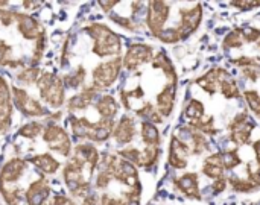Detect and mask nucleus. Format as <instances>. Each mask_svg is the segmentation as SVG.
<instances>
[{
  "instance_id": "nucleus-1",
  "label": "nucleus",
  "mask_w": 260,
  "mask_h": 205,
  "mask_svg": "<svg viewBox=\"0 0 260 205\" xmlns=\"http://www.w3.org/2000/svg\"><path fill=\"white\" fill-rule=\"evenodd\" d=\"M46 50V29L30 14L0 8V67H35Z\"/></svg>"
},
{
  "instance_id": "nucleus-18",
  "label": "nucleus",
  "mask_w": 260,
  "mask_h": 205,
  "mask_svg": "<svg viewBox=\"0 0 260 205\" xmlns=\"http://www.w3.org/2000/svg\"><path fill=\"white\" fill-rule=\"evenodd\" d=\"M219 88H221V93L224 94V97H227V99L239 97V87H238L236 81H235L232 76L225 78V79L219 84Z\"/></svg>"
},
{
  "instance_id": "nucleus-30",
  "label": "nucleus",
  "mask_w": 260,
  "mask_h": 205,
  "mask_svg": "<svg viewBox=\"0 0 260 205\" xmlns=\"http://www.w3.org/2000/svg\"><path fill=\"white\" fill-rule=\"evenodd\" d=\"M257 46H259V49H260V40H259V41H257Z\"/></svg>"
},
{
  "instance_id": "nucleus-2",
  "label": "nucleus",
  "mask_w": 260,
  "mask_h": 205,
  "mask_svg": "<svg viewBox=\"0 0 260 205\" xmlns=\"http://www.w3.org/2000/svg\"><path fill=\"white\" fill-rule=\"evenodd\" d=\"M72 152L62 169V180L72 196L85 198L91 193V180L99 166L101 155L93 143L76 145Z\"/></svg>"
},
{
  "instance_id": "nucleus-8",
  "label": "nucleus",
  "mask_w": 260,
  "mask_h": 205,
  "mask_svg": "<svg viewBox=\"0 0 260 205\" xmlns=\"http://www.w3.org/2000/svg\"><path fill=\"white\" fill-rule=\"evenodd\" d=\"M12 91V104L14 108H17L24 117L27 119H37V117H50V110L43 107L41 102L30 96L24 88H20L17 85L11 87Z\"/></svg>"
},
{
  "instance_id": "nucleus-20",
  "label": "nucleus",
  "mask_w": 260,
  "mask_h": 205,
  "mask_svg": "<svg viewBox=\"0 0 260 205\" xmlns=\"http://www.w3.org/2000/svg\"><path fill=\"white\" fill-rule=\"evenodd\" d=\"M244 46V38H242V29H235L230 32L225 40H224V47L225 49H241Z\"/></svg>"
},
{
  "instance_id": "nucleus-9",
  "label": "nucleus",
  "mask_w": 260,
  "mask_h": 205,
  "mask_svg": "<svg viewBox=\"0 0 260 205\" xmlns=\"http://www.w3.org/2000/svg\"><path fill=\"white\" fill-rule=\"evenodd\" d=\"M154 49L148 44H133L128 47L125 56L122 58L123 69L126 72H137L142 65L152 62L154 59Z\"/></svg>"
},
{
  "instance_id": "nucleus-14",
  "label": "nucleus",
  "mask_w": 260,
  "mask_h": 205,
  "mask_svg": "<svg viewBox=\"0 0 260 205\" xmlns=\"http://www.w3.org/2000/svg\"><path fill=\"white\" fill-rule=\"evenodd\" d=\"M27 161H29L40 174H43L44 177H46V175H53V174H56V172L59 170V167H61V163H59L55 157H52L49 152H46V154H38V155H34V157H29Z\"/></svg>"
},
{
  "instance_id": "nucleus-23",
  "label": "nucleus",
  "mask_w": 260,
  "mask_h": 205,
  "mask_svg": "<svg viewBox=\"0 0 260 205\" xmlns=\"http://www.w3.org/2000/svg\"><path fill=\"white\" fill-rule=\"evenodd\" d=\"M227 181H230V183H232V186H233V189H235L236 192H239V193H247V192H253V190H256V189H257V187H256L253 183H250L248 180L230 178V180H227Z\"/></svg>"
},
{
  "instance_id": "nucleus-4",
  "label": "nucleus",
  "mask_w": 260,
  "mask_h": 205,
  "mask_svg": "<svg viewBox=\"0 0 260 205\" xmlns=\"http://www.w3.org/2000/svg\"><path fill=\"white\" fill-rule=\"evenodd\" d=\"M85 32L93 41L91 52L98 55V58L105 59L110 56H120L122 52V40L120 37L113 32L107 24L104 23H93L85 27Z\"/></svg>"
},
{
  "instance_id": "nucleus-5",
  "label": "nucleus",
  "mask_w": 260,
  "mask_h": 205,
  "mask_svg": "<svg viewBox=\"0 0 260 205\" xmlns=\"http://www.w3.org/2000/svg\"><path fill=\"white\" fill-rule=\"evenodd\" d=\"M35 84H37L40 100L46 102L49 110L61 108V105L64 104V90H66L61 76L52 72H46L40 75Z\"/></svg>"
},
{
  "instance_id": "nucleus-11",
  "label": "nucleus",
  "mask_w": 260,
  "mask_h": 205,
  "mask_svg": "<svg viewBox=\"0 0 260 205\" xmlns=\"http://www.w3.org/2000/svg\"><path fill=\"white\" fill-rule=\"evenodd\" d=\"M254 122L253 119L250 117L248 113H239L235 120L230 123L229 126V131H230V139L233 143L239 145V146H244V145H248L250 139H251V132L254 129Z\"/></svg>"
},
{
  "instance_id": "nucleus-17",
  "label": "nucleus",
  "mask_w": 260,
  "mask_h": 205,
  "mask_svg": "<svg viewBox=\"0 0 260 205\" xmlns=\"http://www.w3.org/2000/svg\"><path fill=\"white\" fill-rule=\"evenodd\" d=\"M140 135H142V142L145 143V146L160 148V132L154 123L142 122L140 123Z\"/></svg>"
},
{
  "instance_id": "nucleus-27",
  "label": "nucleus",
  "mask_w": 260,
  "mask_h": 205,
  "mask_svg": "<svg viewBox=\"0 0 260 205\" xmlns=\"http://www.w3.org/2000/svg\"><path fill=\"white\" fill-rule=\"evenodd\" d=\"M225 187H227V178L225 177L224 178H219V180H215L213 181V186H212V189H213L215 193H222L225 190Z\"/></svg>"
},
{
  "instance_id": "nucleus-13",
  "label": "nucleus",
  "mask_w": 260,
  "mask_h": 205,
  "mask_svg": "<svg viewBox=\"0 0 260 205\" xmlns=\"http://www.w3.org/2000/svg\"><path fill=\"white\" fill-rule=\"evenodd\" d=\"M190 154V148L189 145H186L181 139H178L177 135L172 137L171 140V148H169V164L174 169H186L189 164V157Z\"/></svg>"
},
{
  "instance_id": "nucleus-26",
  "label": "nucleus",
  "mask_w": 260,
  "mask_h": 205,
  "mask_svg": "<svg viewBox=\"0 0 260 205\" xmlns=\"http://www.w3.org/2000/svg\"><path fill=\"white\" fill-rule=\"evenodd\" d=\"M46 205H76L73 199H70L66 195H56L50 199V202H47Z\"/></svg>"
},
{
  "instance_id": "nucleus-3",
  "label": "nucleus",
  "mask_w": 260,
  "mask_h": 205,
  "mask_svg": "<svg viewBox=\"0 0 260 205\" xmlns=\"http://www.w3.org/2000/svg\"><path fill=\"white\" fill-rule=\"evenodd\" d=\"M44 177L26 158L14 157L0 169V195L6 205H24V195L30 184Z\"/></svg>"
},
{
  "instance_id": "nucleus-24",
  "label": "nucleus",
  "mask_w": 260,
  "mask_h": 205,
  "mask_svg": "<svg viewBox=\"0 0 260 205\" xmlns=\"http://www.w3.org/2000/svg\"><path fill=\"white\" fill-rule=\"evenodd\" d=\"M203 174L209 178H212L213 181L215 180H219V178H224V169L222 167H216V166H210V164H203Z\"/></svg>"
},
{
  "instance_id": "nucleus-22",
  "label": "nucleus",
  "mask_w": 260,
  "mask_h": 205,
  "mask_svg": "<svg viewBox=\"0 0 260 205\" xmlns=\"http://www.w3.org/2000/svg\"><path fill=\"white\" fill-rule=\"evenodd\" d=\"M244 96H245V100H247V104H248V107H250V110H251V113L260 119V94L257 91H254V90H250V91H245L244 93Z\"/></svg>"
},
{
  "instance_id": "nucleus-10",
  "label": "nucleus",
  "mask_w": 260,
  "mask_h": 205,
  "mask_svg": "<svg viewBox=\"0 0 260 205\" xmlns=\"http://www.w3.org/2000/svg\"><path fill=\"white\" fill-rule=\"evenodd\" d=\"M171 3L166 2H151L148 3V12H146V24L151 30V33L157 38L160 32L165 29V24L171 14Z\"/></svg>"
},
{
  "instance_id": "nucleus-6",
  "label": "nucleus",
  "mask_w": 260,
  "mask_h": 205,
  "mask_svg": "<svg viewBox=\"0 0 260 205\" xmlns=\"http://www.w3.org/2000/svg\"><path fill=\"white\" fill-rule=\"evenodd\" d=\"M123 69L122 64V56L113 58V59H105L99 62L94 70H93V81L90 85L84 87L93 91H104L105 88L111 87L120 76V72Z\"/></svg>"
},
{
  "instance_id": "nucleus-15",
  "label": "nucleus",
  "mask_w": 260,
  "mask_h": 205,
  "mask_svg": "<svg viewBox=\"0 0 260 205\" xmlns=\"http://www.w3.org/2000/svg\"><path fill=\"white\" fill-rule=\"evenodd\" d=\"M175 186L180 192H183L187 198L190 199H201V192H200V181L197 174H186L175 180Z\"/></svg>"
},
{
  "instance_id": "nucleus-29",
  "label": "nucleus",
  "mask_w": 260,
  "mask_h": 205,
  "mask_svg": "<svg viewBox=\"0 0 260 205\" xmlns=\"http://www.w3.org/2000/svg\"><path fill=\"white\" fill-rule=\"evenodd\" d=\"M253 148H254V152H256V161H257V166L260 167V140H257V142L253 145Z\"/></svg>"
},
{
  "instance_id": "nucleus-25",
  "label": "nucleus",
  "mask_w": 260,
  "mask_h": 205,
  "mask_svg": "<svg viewBox=\"0 0 260 205\" xmlns=\"http://www.w3.org/2000/svg\"><path fill=\"white\" fill-rule=\"evenodd\" d=\"M242 38H244V43H256L260 40V29L256 27H247V29H242Z\"/></svg>"
},
{
  "instance_id": "nucleus-21",
  "label": "nucleus",
  "mask_w": 260,
  "mask_h": 205,
  "mask_svg": "<svg viewBox=\"0 0 260 205\" xmlns=\"http://www.w3.org/2000/svg\"><path fill=\"white\" fill-rule=\"evenodd\" d=\"M239 164H242V160L238 154V151H227L222 154V166L224 170H232L235 167H238Z\"/></svg>"
},
{
  "instance_id": "nucleus-16",
  "label": "nucleus",
  "mask_w": 260,
  "mask_h": 205,
  "mask_svg": "<svg viewBox=\"0 0 260 205\" xmlns=\"http://www.w3.org/2000/svg\"><path fill=\"white\" fill-rule=\"evenodd\" d=\"M229 76H230V75H229L225 70H222V69H213V70L207 72L203 78L198 79V85H200L203 90H206L209 94H215V93L218 91L219 84H221L225 78H229Z\"/></svg>"
},
{
  "instance_id": "nucleus-12",
  "label": "nucleus",
  "mask_w": 260,
  "mask_h": 205,
  "mask_svg": "<svg viewBox=\"0 0 260 205\" xmlns=\"http://www.w3.org/2000/svg\"><path fill=\"white\" fill-rule=\"evenodd\" d=\"M137 129H136V120L129 116H123L114 126L113 139L119 146H129L133 140L136 139Z\"/></svg>"
},
{
  "instance_id": "nucleus-28",
  "label": "nucleus",
  "mask_w": 260,
  "mask_h": 205,
  "mask_svg": "<svg viewBox=\"0 0 260 205\" xmlns=\"http://www.w3.org/2000/svg\"><path fill=\"white\" fill-rule=\"evenodd\" d=\"M233 6H236L242 11H250L251 8L260 6V2H236V3H233Z\"/></svg>"
},
{
  "instance_id": "nucleus-7",
  "label": "nucleus",
  "mask_w": 260,
  "mask_h": 205,
  "mask_svg": "<svg viewBox=\"0 0 260 205\" xmlns=\"http://www.w3.org/2000/svg\"><path fill=\"white\" fill-rule=\"evenodd\" d=\"M41 134H43V142L47 145V149L56 152L58 155H62L64 158L70 157L73 151L70 135L64 131V128H61L56 123V120L47 122Z\"/></svg>"
},
{
  "instance_id": "nucleus-19",
  "label": "nucleus",
  "mask_w": 260,
  "mask_h": 205,
  "mask_svg": "<svg viewBox=\"0 0 260 205\" xmlns=\"http://www.w3.org/2000/svg\"><path fill=\"white\" fill-rule=\"evenodd\" d=\"M203 116H204L203 104L197 99H192L186 107V117L189 119V122H195V120L203 119Z\"/></svg>"
}]
</instances>
